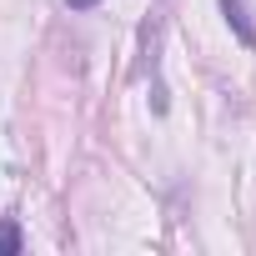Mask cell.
<instances>
[{
  "instance_id": "1",
  "label": "cell",
  "mask_w": 256,
  "mask_h": 256,
  "mask_svg": "<svg viewBox=\"0 0 256 256\" xmlns=\"http://www.w3.org/2000/svg\"><path fill=\"white\" fill-rule=\"evenodd\" d=\"M221 10H226V20H231L236 40H241V46H256V30H251V20L241 16V0H221Z\"/></svg>"
},
{
  "instance_id": "2",
  "label": "cell",
  "mask_w": 256,
  "mask_h": 256,
  "mask_svg": "<svg viewBox=\"0 0 256 256\" xmlns=\"http://www.w3.org/2000/svg\"><path fill=\"white\" fill-rule=\"evenodd\" d=\"M10 251H20V231H16V221L0 226V256H10Z\"/></svg>"
},
{
  "instance_id": "3",
  "label": "cell",
  "mask_w": 256,
  "mask_h": 256,
  "mask_svg": "<svg viewBox=\"0 0 256 256\" xmlns=\"http://www.w3.org/2000/svg\"><path fill=\"white\" fill-rule=\"evenodd\" d=\"M70 10H90V6H100V0H66Z\"/></svg>"
}]
</instances>
